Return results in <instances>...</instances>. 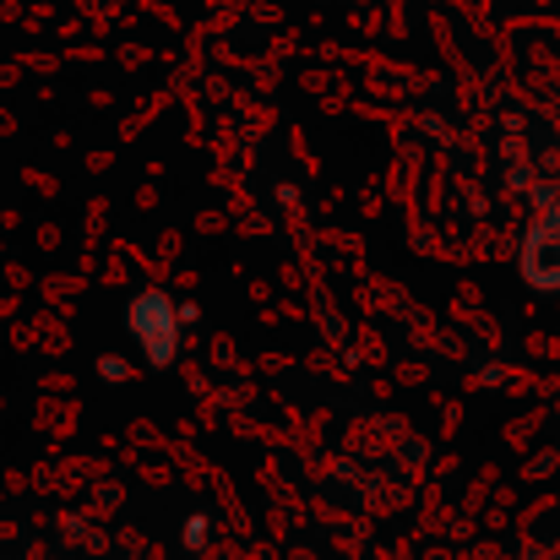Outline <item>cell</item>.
Segmentation results:
<instances>
[{
    "mask_svg": "<svg viewBox=\"0 0 560 560\" xmlns=\"http://www.w3.org/2000/svg\"><path fill=\"white\" fill-rule=\"evenodd\" d=\"M131 327H137V338H142V349H148V360L153 365H170L175 360V316H170V300L164 294H142L137 305H131Z\"/></svg>",
    "mask_w": 560,
    "mask_h": 560,
    "instance_id": "1",
    "label": "cell"
}]
</instances>
